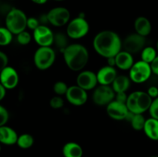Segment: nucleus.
Returning a JSON list of instances; mask_svg holds the SVG:
<instances>
[{"label": "nucleus", "mask_w": 158, "mask_h": 157, "mask_svg": "<svg viewBox=\"0 0 158 157\" xmlns=\"http://www.w3.org/2000/svg\"><path fill=\"white\" fill-rule=\"evenodd\" d=\"M123 42L118 34L110 30L99 32L94 39V47L101 56L109 58L115 57L121 51Z\"/></svg>", "instance_id": "1"}, {"label": "nucleus", "mask_w": 158, "mask_h": 157, "mask_svg": "<svg viewBox=\"0 0 158 157\" xmlns=\"http://www.w3.org/2000/svg\"><path fill=\"white\" fill-rule=\"evenodd\" d=\"M63 58L66 66L73 71H80L89 61V52L80 44L69 45L63 50Z\"/></svg>", "instance_id": "2"}, {"label": "nucleus", "mask_w": 158, "mask_h": 157, "mask_svg": "<svg viewBox=\"0 0 158 157\" xmlns=\"http://www.w3.org/2000/svg\"><path fill=\"white\" fill-rule=\"evenodd\" d=\"M28 18L23 10L13 8L6 17V26L12 34L18 35L27 28Z\"/></svg>", "instance_id": "3"}, {"label": "nucleus", "mask_w": 158, "mask_h": 157, "mask_svg": "<svg viewBox=\"0 0 158 157\" xmlns=\"http://www.w3.org/2000/svg\"><path fill=\"white\" fill-rule=\"evenodd\" d=\"M56 59L55 51L49 47H40L34 55V63L40 70H46L53 65Z\"/></svg>", "instance_id": "4"}, {"label": "nucleus", "mask_w": 158, "mask_h": 157, "mask_svg": "<svg viewBox=\"0 0 158 157\" xmlns=\"http://www.w3.org/2000/svg\"><path fill=\"white\" fill-rule=\"evenodd\" d=\"M89 26L83 17H77L71 20L67 26V35L73 39L81 38L86 35L89 32Z\"/></svg>", "instance_id": "5"}, {"label": "nucleus", "mask_w": 158, "mask_h": 157, "mask_svg": "<svg viewBox=\"0 0 158 157\" xmlns=\"http://www.w3.org/2000/svg\"><path fill=\"white\" fill-rule=\"evenodd\" d=\"M151 73V65L140 60L134 63L130 69V78L136 83H142L150 78Z\"/></svg>", "instance_id": "6"}, {"label": "nucleus", "mask_w": 158, "mask_h": 157, "mask_svg": "<svg viewBox=\"0 0 158 157\" xmlns=\"http://www.w3.org/2000/svg\"><path fill=\"white\" fill-rule=\"evenodd\" d=\"M116 96V92L112 87L106 85H100L93 93V100L97 106H107Z\"/></svg>", "instance_id": "7"}, {"label": "nucleus", "mask_w": 158, "mask_h": 157, "mask_svg": "<svg viewBox=\"0 0 158 157\" xmlns=\"http://www.w3.org/2000/svg\"><path fill=\"white\" fill-rule=\"evenodd\" d=\"M47 21L51 25L60 27L67 24L70 18V13L66 8L56 7L50 9L46 15Z\"/></svg>", "instance_id": "8"}, {"label": "nucleus", "mask_w": 158, "mask_h": 157, "mask_svg": "<svg viewBox=\"0 0 158 157\" xmlns=\"http://www.w3.org/2000/svg\"><path fill=\"white\" fill-rule=\"evenodd\" d=\"M146 38L144 36L134 33L129 35L123 42V50L130 53H137L140 52L145 48Z\"/></svg>", "instance_id": "9"}, {"label": "nucleus", "mask_w": 158, "mask_h": 157, "mask_svg": "<svg viewBox=\"0 0 158 157\" xmlns=\"http://www.w3.org/2000/svg\"><path fill=\"white\" fill-rule=\"evenodd\" d=\"M33 38L40 47H49L53 44L54 34L49 27L40 25L33 31Z\"/></svg>", "instance_id": "10"}, {"label": "nucleus", "mask_w": 158, "mask_h": 157, "mask_svg": "<svg viewBox=\"0 0 158 157\" xmlns=\"http://www.w3.org/2000/svg\"><path fill=\"white\" fill-rule=\"evenodd\" d=\"M66 97L68 102L73 106H83L86 103L88 99L86 91L80 88V86H73L68 88Z\"/></svg>", "instance_id": "11"}, {"label": "nucleus", "mask_w": 158, "mask_h": 157, "mask_svg": "<svg viewBox=\"0 0 158 157\" xmlns=\"http://www.w3.org/2000/svg\"><path fill=\"white\" fill-rule=\"evenodd\" d=\"M0 83L6 89H12L19 83V75L14 68L7 66L0 72Z\"/></svg>", "instance_id": "12"}, {"label": "nucleus", "mask_w": 158, "mask_h": 157, "mask_svg": "<svg viewBox=\"0 0 158 157\" xmlns=\"http://www.w3.org/2000/svg\"><path fill=\"white\" fill-rule=\"evenodd\" d=\"M106 112L110 118L115 120L126 119L129 110L125 103H120L117 100H113L107 105Z\"/></svg>", "instance_id": "13"}, {"label": "nucleus", "mask_w": 158, "mask_h": 157, "mask_svg": "<svg viewBox=\"0 0 158 157\" xmlns=\"http://www.w3.org/2000/svg\"><path fill=\"white\" fill-rule=\"evenodd\" d=\"M98 83L97 74L92 71L86 70L81 72L77 78V84L84 90L94 89Z\"/></svg>", "instance_id": "14"}, {"label": "nucleus", "mask_w": 158, "mask_h": 157, "mask_svg": "<svg viewBox=\"0 0 158 157\" xmlns=\"http://www.w3.org/2000/svg\"><path fill=\"white\" fill-rule=\"evenodd\" d=\"M98 83L100 85H109L114 83V79L117 78V71L114 66H106L102 67L97 73Z\"/></svg>", "instance_id": "15"}, {"label": "nucleus", "mask_w": 158, "mask_h": 157, "mask_svg": "<svg viewBox=\"0 0 158 157\" xmlns=\"http://www.w3.org/2000/svg\"><path fill=\"white\" fill-rule=\"evenodd\" d=\"M18 137L16 132L12 128L6 125L0 127V143L8 146L16 144Z\"/></svg>", "instance_id": "16"}, {"label": "nucleus", "mask_w": 158, "mask_h": 157, "mask_svg": "<svg viewBox=\"0 0 158 157\" xmlns=\"http://www.w3.org/2000/svg\"><path fill=\"white\" fill-rule=\"evenodd\" d=\"M116 66L122 70L131 69L134 66V58L132 54L127 51H120L115 56Z\"/></svg>", "instance_id": "17"}, {"label": "nucleus", "mask_w": 158, "mask_h": 157, "mask_svg": "<svg viewBox=\"0 0 158 157\" xmlns=\"http://www.w3.org/2000/svg\"><path fill=\"white\" fill-rule=\"evenodd\" d=\"M134 28H135L136 33L144 37L149 35L152 29L151 22L144 16H140L136 18L134 22Z\"/></svg>", "instance_id": "18"}, {"label": "nucleus", "mask_w": 158, "mask_h": 157, "mask_svg": "<svg viewBox=\"0 0 158 157\" xmlns=\"http://www.w3.org/2000/svg\"><path fill=\"white\" fill-rule=\"evenodd\" d=\"M83 151L78 143L69 142L63 147V155L64 157H83Z\"/></svg>", "instance_id": "19"}, {"label": "nucleus", "mask_w": 158, "mask_h": 157, "mask_svg": "<svg viewBox=\"0 0 158 157\" xmlns=\"http://www.w3.org/2000/svg\"><path fill=\"white\" fill-rule=\"evenodd\" d=\"M143 131L148 138L158 141V120L152 117L146 119Z\"/></svg>", "instance_id": "20"}, {"label": "nucleus", "mask_w": 158, "mask_h": 157, "mask_svg": "<svg viewBox=\"0 0 158 157\" xmlns=\"http://www.w3.org/2000/svg\"><path fill=\"white\" fill-rule=\"evenodd\" d=\"M152 103L153 99L148 95V92L137 91V106L140 113L149 110Z\"/></svg>", "instance_id": "21"}, {"label": "nucleus", "mask_w": 158, "mask_h": 157, "mask_svg": "<svg viewBox=\"0 0 158 157\" xmlns=\"http://www.w3.org/2000/svg\"><path fill=\"white\" fill-rule=\"evenodd\" d=\"M131 86V78L126 75H118L112 83V88L116 93L125 92Z\"/></svg>", "instance_id": "22"}, {"label": "nucleus", "mask_w": 158, "mask_h": 157, "mask_svg": "<svg viewBox=\"0 0 158 157\" xmlns=\"http://www.w3.org/2000/svg\"><path fill=\"white\" fill-rule=\"evenodd\" d=\"M126 119L131 122V126H132L134 129L137 131L143 130V127H144L146 119L143 117V115H142V113L135 114L129 112Z\"/></svg>", "instance_id": "23"}, {"label": "nucleus", "mask_w": 158, "mask_h": 157, "mask_svg": "<svg viewBox=\"0 0 158 157\" xmlns=\"http://www.w3.org/2000/svg\"><path fill=\"white\" fill-rule=\"evenodd\" d=\"M33 143V137H32L30 134L24 133L22 134L21 135H19V136L18 137V140H17L16 144L18 145L19 147L21 148V149H26L32 147Z\"/></svg>", "instance_id": "24"}, {"label": "nucleus", "mask_w": 158, "mask_h": 157, "mask_svg": "<svg viewBox=\"0 0 158 157\" xmlns=\"http://www.w3.org/2000/svg\"><path fill=\"white\" fill-rule=\"evenodd\" d=\"M126 106L129 112L135 114L140 113V111H139L138 106H137V91L131 93L127 97Z\"/></svg>", "instance_id": "25"}, {"label": "nucleus", "mask_w": 158, "mask_h": 157, "mask_svg": "<svg viewBox=\"0 0 158 157\" xmlns=\"http://www.w3.org/2000/svg\"><path fill=\"white\" fill-rule=\"evenodd\" d=\"M157 52L154 48L151 47V46H148L145 47L144 49L142 50L141 52V59L142 61L148 62L151 64L155 58L157 57Z\"/></svg>", "instance_id": "26"}, {"label": "nucleus", "mask_w": 158, "mask_h": 157, "mask_svg": "<svg viewBox=\"0 0 158 157\" xmlns=\"http://www.w3.org/2000/svg\"><path fill=\"white\" fill-rule=\"evenodd\" d=\"M12 40V33L6 27H0V46L10 44Z\"/></svg>", "instance_id": "27"}, {"label": "nucleus", "mask_w": 158, "mask_h": 157, "mask_svg": "<svg viewBox=\"0 0 158 157\" xmlns=\"http://www.w3.org/2000/svg\"><path fill=\"white\" fill-rule=\"evenodd\" d=\"M67 42V37H66V35H64V34L56 33V35H54L53 43H55L56 46L57 47L63 49V51L68 46Z\"/></svg>", "instance_id": "28"}, {"label": "nucleus", "mask_w": 158, "mask_h": 157, "mask_svg": "<svg viewBox=\"0 0 158 157\" xmlns=\"http://www.w3.org/2000/svg\"><path fill=\"white\" fill-rule=\"evenodd\" d=\"M68 86L64 82L59 81L54 84L53 86V90L55 93H56L58 95H66V92L68 90Z\"/></svg>", "instance_id": "29"}, {"label": "nucleus", "mask_w": 158, "mask_h": 157, "mask_svg": "<svg viewBox=\"0 0 158 157\" xmlns=\"http://www.w3.org/2000/svg\"><path fill=\"white\" fill-rule=\"evenodd\" d=\"M17 41L20 45L26 46L31 42V35L26 30L17 35Z\"/></svg>", "instance_id": "30"}, {"label": "nucleus", "mask_w": 158, "mask_h": 157, "mask_svg": "<svg viewBox=\"0 0 158 157\" xmlns=\"http://www.w3.org/2000/svg\"><path fill=\"white\" fill-rule=\"evenodd\" d=\"M49 104H50V106L52 109H58L63 107V105H64V102H63V99L61 97L57 95V96H54L51 99Z\"/></svg>", "instance_id": "31"}, {"label": "nucleus", "mask_w": 158, "mask_h": 157, "mask_svg": "<svg viewBox=\"0 0 158 157\" xmlns=\"http://www.w3.org/2000/svg\"><path fill=\"white\" fill-rule=\"evenodd\" d=\"M9 118V114L4 106L0 105V127L5 126Z\"/></svg>", "instance_id": "32"}, {"label": "nucleus", "mask_w": 158, "mask_h": 157, "mask_svg": "<svg viewBox=\"0 0 158 157\" xmlns=\"http://www.w3.org/2000/svg\"><path fill=\"white\" fill-rule=\"evenodd\" d=\"M149 112L152 118L158 120V103L156 100H153L152 104L149 109Z\"/></svg>", "instance_id": "33"}, {"label": "nucleus", "mask_w": 158, "mask_h": 157, "mask_svg": "<svg viewBox=\"0 0 158 157\" xmlns=\"http://www.w3.org/2000/svg\"><path fill=\"white\" fill-rule=\"evenodd\" d=\"M9 58L5 52L0 51V72L3 70L6 67L8 66Z\"/></svg>", "instance_id": "34"}, {"label": "nucleus", "mask_w": 158, "mask_h": 157, "mask_svg": "<svg viewBox=\"0 0 158 157\" xmlns=\"http://www.w3.org/2000/svg\"><path fill=\"white\" fill-rule=\"evenodd\" d=\"M40 25V22L36 18H34V17H30V18H28L27 20V27L29 29H32V30H35L37 27H39Z\"/></svg>", "instance_id": "35"}, {"label": "nucleus", "mask_w": 158, "mask_h": 157, "mask_svg": "<svg viewBox=\"0 0 158 157\" xmlns=\"http://www.w3.org/2000/svg\"><path fill=\"white\" fill-rule=\"evenodd\" d=\"M147 92L152 99H156L158 97V88L156 86H151Z\"/></svg>", "instance_id": "36"}, {"label": "nucleus", "mask_w": 158, "mask_h": 157, "mask_svg": "<svg viewBox=\"0 0 158 157\" xmlns=\"http://www.w3.org/2000/svg\"><path fill=\"white\" fill-rule=\"evenodd\" d=\"M115 97H116L115 100L120 102V103H125V104H126L128 96L126 95L125 92H118V93H117V95H116Z\"/></svg>", "instance_id": "37"}, {"label": "nucleus", "mask_w": 158, "mask_h": 157, "mask_svg": "<svg viewBox=\"0 0 158 157\" xmlns=\"http://www.w3.org/2000/svg\"><path fill=\"white\" fill-rule=\"evenodd\" d=\"M150 65H151L152 72H154L155 75H158V55Z\"/></svg>", "instance_id": "38"}, {"label": "nucleus", "mask_w": 158, "mask_h": 157, "mask_svg": "<svg viewBox=\"0 0 158 157\" xmlns=\"http://www.w3.org/2000/svg\"><path fill=\"white\" fill-rule=\"evenodd\" d=\"M6 89L2 86V85L0 83V101L4 99L5 95H6Z\"/></svg>", "instance_id": "39"}, {"label": "nucleus", "mask_w": 158, "mask_h": 157, "mask_svg": "<svg viewBox=\"0 0 158 157\" xmlns=\"http://www.w3.org/2000/svg\"><path fill=\"white\" fill-rule=\"evenodd\" d=\"M33 3L37 5H43L46 4V2H48V0H31Z\"/></svg>", "instance_id": "40"}, {"label": "nucleus", "mask_w": 158, "mask_h": 157, "mask_svg": "<svg viewBox=\"0 0 158 157\" xmlns=\"http://www.w3.org/2000/svg\"><path fill=\"white\" fill-rule=\"evenodd\" d=\"M150 157H158V155H151Z\"/></svg>", "instance_id": "41"}, {"label": "nucleus", "mask_w": 158, "mask_h": 157, "mask_svg": "<svg viewBox=\"0 0 158 157\" xmlns=\"http://www.w3.org/2000/svg\"><path fill=\"white\" fill-rule=\"evenodd\" d=\"M154 100H156V101H157V103H158V97H157V98L154 99Z\"/></svg>", "instance_id": "42"}, {"label": "nucleus", "mask_w": 158, "mask_h": 157, "mask_svg": "<svg viewBox=\"0 0 158 157\" xmlns=\"http://www.w3.org/2000/svg\"><path fill=\"white\" fill-rule=\"evenodd\" d=\"M157 51H158V41H157Z\"/></svg>", "instance_id": "43"}, {"label": "nucleus", "mask_w": 158, "mask_h": 157, "mask_svg": "<svg viewBox=\"0 0 158 157\" xmlns=\"http://www.w3.org/2000/svg\"><path fill=\"white\" fill-rule=\"evenodd\" d=\"M1 149H2V147H1V145H0V152H1Z\"/></svg>", "instance_id": "44"}, {"label": "nucleus", "mask_w": 158, "mask_h": 157, "mask_svg": "<svg viewBox=\"0 0 158 157\" xmlns=\"http://www.w3.org/2000/svg\"><path fill=\"white\" fill-rule=\"evenodd\" d=\"M56 1H63V0H56Z\"/></svg>", "instance_id": "45"}]
</instances>
